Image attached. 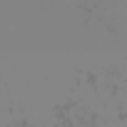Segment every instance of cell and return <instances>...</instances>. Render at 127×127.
<instances>
[{
  "label": "cell",
  "mask_w": 127,
  "mask_h": 127,
  "mask_svg": "<svg viewBox=\"0 0 127 127\" xmlns=\"http://www.w3.org/2000/svg\"><path fill=\"white\" fill-rule=\"evenodd\" d=\"M55 127H70V125H67V122H57Z\"/></svg>",
  "instance_id": "6da1fadb"
}]
</instances>
